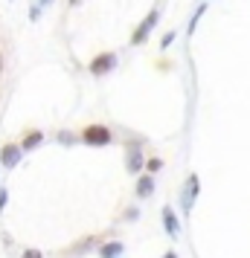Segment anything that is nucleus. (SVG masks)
I'll return each instance as SVG.
<instances>
[{
    "label": "nucleus",
    "instance_id": "f257e3e1",
    "mask_svg": "<svg viewBox=\"0 0 250 258\" xmlns=\"http://www.w3.org/2000/svg\"><path fill=\"white\" fill-rule=\"evenodd\" d=\"M157 24H160V12H157V9H152V12H148L143 21H140V26H137V29L131 32V44H134V47L145 44V38L155 32V26H157Z\"/></svg>",
    "mask_w": 250,
    "mask_h": 258
},
{
    "label": "nucleus",
    "instance_id": "412c9836",
    "mask_svg": "<svg viewBox=\"0 0 250 258\" xmlns=\"http://www.w3.org/2000/svg\"><path fill=\"white\" fill-rule=\"evenodd\" d=\"M163 258H178V252H166V255H163Z\"/></svg>",
    "mask_w": 250,
    "mask_h": 258
},
{
    "label": "nucleus",
    "instance_id": "a211bd4d",
    "mask_svg": "<svg viewBox=\"0 0 250 258\" xmlns=\"http://www.w3.org/2000/svg\"><path fill=\"white\" fill-rule=\"evenodd\" d=\"M125 218H128V221H137V218H140V212H137V209L131 206V209L125 212Z\"/></svg>",
    "mask_w": 250,
    "mask_h": 258
},
{
    "label": "nucleus",
    "instance_id": "20e7f679",
    "mask_svg": "<svg viewBox=\"0 0 250 258\" xmlns=\"http://www.w3.org/2000/svg\"><path fill=\"white\" fill-rule=\"evenodd\" d=\"M117 52H102V55H96L93 61H90V73H93L96 79H99V76H108V73L114 70V67H117Z\"/></svg>",
    "mask_w": 250,
    "mask_h": 258
},
{
    "label": "nucleus",
    "instance_id": "aec40b11",
    "mask_svg": "<svg viewBox=\"0 0 250 258\" xmlns=\"http://www.w3.org/2000/svg\"><path fill=\"white\" fill-rule=\"evenodd\" d=\"M49 3H53V0H35V6H41V9H44V6H49Z\"/></svg>",
    "mask_w": 250,
    "mask_h": 258
},
{
    "label": "nucleus",
    "instance_id": "f03ea898",
    "mask_svg": "<svg viewBox=\"0 0 250 258\" xmlns=\"http://www.w3.org/2000/svg\"><path fill=\"white\" fill-rule=\"evenodd\" d=\"M79 140L84 145H111L114 142V134L105 128V125H87V128L79 134Z\"/></svg>",
    "mask_w": 250,
    "mask_h": 258
},
{
    "label": "nucleus",
    "instance_id": "9b49d317",
    "mask_svg": "<svg viewBox=\"0 0 250 258\" xmlns=\"http://www.w3.org/2000/svg\"><path fill=\"white\" fill-rule=\"evenodd\" d=\"M99 244H102V241H99L96 235H90V238H84L82 244H73V246H70V252H73V255H84L90 246H99Z\"/></svg>",
    "mask_w": 250,
    "mask_h": 258
},
{
    "label": "nucleus",
    "instance_id": "f8f14e48",
    "mask_svg": "<svg viewBox=\"0 0 250 258\" xmlns=\"http://www.w3.org/2000/svg\"><path fill=\"white\" fill-rule=\"evenodd\" d=\"M204 12H207V3H201V6L195 9V15L189 18V26H186V32H189V35H195V26H198V21H201Z\"/></svg>",
    "mask_w": 250,
    "mask_h": 258
},
{
    "label": "nucleus",
    "instance_id": "4468645a",
    "mask_svg": "<svg viewBox=\"0 0 250 258\" xmlns=\"http://www.w3.org/2000/svg\"><path fill=\"white\" fill-rule=\"evenodd\" d=\"M59 142H64V145H73V142H76V137H73L70 131H61V134H59Z\"/></svg>",
    "mask_w": 250,
    "mask_h": 258
},
{
    "label": "nucleus",
    "instance_id": "f3484780",
    "mask_svg": "<svg viewBox=\"0 0 250 258\" xmlns=\"http://www.w3.org/2000/svg\"><path fill=\"white\" fill-rule=\"evenodd\" d=\"M6 200H9V188H0V212L6 209Z\"/></svg>",
    "mask_w": 250,
    "mask_h": 258
},
{
    "label": "nucleus",
    "instance_id": "6ab92c4d",
    "mask_svg": "<svg viewBox=\"0 0 250 258\" xmlns=\"http://www.w3.org/2000/svg\"><path fill=\"white\" fill-rule=\"evenodd\" d=\"M24 258H44V255H41L38 249H26V252H24Z\"/></svg>",
    "mask_w": 250,
    "mask_h": 258
},
{
    "label": "nucleus",
    "instance_id": "7ed1b4c3",
    "mask_svg": "<svg viewBox=\"0 0 250 258\" xmlns=\"http://www.w3.org/2000/svg\"><path fill=\"white\" fill-rule=\"evenodd\" d=\"M198 195H201V180H198V174H192L186 180V186H183V195H180V209H183V215L192 212V203L198 200Z\"/></svg>",
    "mask_w": 250,
    "mask_h": 258
},
{
    "label": "nucleus",
    "instance_id": "1a4fd4ad",
    "mask_svg": "<svg viewBox=\"0 0 250 258\" xmlns=\"http://www.w3.org/2000/svg\"><path fill=\"white\" fill-rule=\"evenodd\" d=\"M152 195H155V177L152 174L140 177V180H137V198L145 200V198H152Z\"/></svg>",
    "mask_w": 250,
    "mask_h": 258
},
{
    "label": "nucleus",
    "instance_id": "9d476101",
    "mask_svg": "<svg viewBox=\"0 0 250 258\" xmlns=\"http://www.w3.org/2000/svg\"><path fill=\"white\" fill-rule=\"evenodd\" d=\"M41 142H44V134L41 131H29L24 137V142H21V151H35Z\"/></svg>",
    "mask_w": 250,
    "mask_h": 258
},
{
    "label": "nucleus",
    "instance_id": "5701e85b",
    "mask_svg": "<svg viewBox=\"0 0 250 258\" xmlns=\"http://www.w3.org/2000/svg\"><path fill=\"white\" fill-rule=\"evenodd\" d=\"M0 73H3V55H0Z\"/></svg>",
    "mask_w": 250,
    "mask_h": 258
},
{
    "label": "nucleus",
    "instance_id": "2eb2a0df",
    "mask_svg": "<svg viewBox=\"0 0 250 258\" xmlns=\"http://www.w3.org/2000/svg\"><path fill=\"white\" fill-rule=\"evenodd\" d=\"M38 18H41V6L32 3V6H29V21H38Z\"/></svg>",
    "mask_w": 250,
    "mask_h": 258
},
{
    "label": "nucleus",
    "instance_id": "dca6fc26",
    "mask_svg": "<svg viewBox=\"0 0 250 258\" xmlns=\"http://www.w3.org/2000/svg\"><path fill=\"white\" fill-rule=\"evenodd\" d=\"M148 171H160V168H163V160H148Z\"/></svg>",
    "mask_w": 250,
    "mask_h": 258
},
{
    "label": "nucleus",
    "instance_id": "4be33fe9",
    "mask_svg": "<svg viewBox=\"0 0 250 258\" xmlns=\"http://www.w3.org/2000/svg\"><path fill=\"white\" fill-rule=\"evenodd\" d=\"M79 3H82V0H70V6H79Z\"/></svg>",
    "mask_w": 250,
    "mask_h": 258
},
{
    "label": "nucleus",
    "instance_id": "39448f33",
    "mask_svg": "<svg viewBox=\"0 0 250 258\" xmlns=\"http://www.w3.org/2000/svg\"><path fill=\"white\" fill-rule=\"evenodd\" d=\"M21 157H24V151H21V145H15V142H6V145L0 148V163L6 165V168H15V165L21 163Z\"/></svg>",
    "mask_w": 250,
    "mask_h": 258
},
{
    "label": "nucleus",
    "instance_id": "6e6552de",
    "mask_svg": "<svg viewBox=\"0 0 250 258\" xmlns=\"http://www.w3.org/2000/svg\"><path fill=\"white\" fill-rule=\"evenodd\" d=\"M160 215H163V226H166V232L172 235V238H178L180 235V223H178V215L172 212V206H163Z\"/></svg>",
    "mask_w": 250,
    "mask_h": 258
},
{
    "label": "nucleus",
    "instance_id": "423d86ee",
    "mask_svg": "<svg viewBox=\"0 0 250 258\" xmlns=\"http://www.w3.org/2000/svg\"><path fill=\"white\" fill-rule=\"evenodd\" d=\"M143 165H145V157H143V151H140V142H131V145H128V160H125V168H128L131 174H137Z\"/></svg>",
    "mask_w": 250,
    "mask_h": 258
},
{
    "label": "nucleus",
    "instance_id": "0eeeda50",
    "mask_svg": "<svg viewBox=\"0 0 250 258\" xmlns=\"http://www.w3.org/2000/svg\"><path fill=\"white\" fill-rule=\"evenodd\" d=\"M122 255H125V244H122V241L99 244V258H122Z\"/></svg>",
    "mask_w": 250,
    "mask_h": 258
},
{
    "label": "nucleus",
    "instance_id": "ddd939ff",
    "mask_svg": "<svg viewBox=\"0 0 250 258\" xmlns=\"http://www.w3.org/2000/svg\"><path fill=\"white\" fill-rule=\"evenodd\" d=\"M175 38H178V32H175V29H172V32H166V35H163V41H160V49H169Z\"/></svg>",
    "mask_w": 250,
    "mask_h": 258
}]
</instances>
